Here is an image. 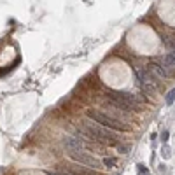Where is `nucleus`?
Here are the masks:
<instances>
[{
	"mask_svg": "<svg viewBox=\"0 0 175 175\" xmlns=\"http://www.w3.org/2000/svg\"><path fill=\"white\" fill-rule=\"evenodd\" d=\"M65 170H67V173L68 175H102L98 170L89 168V166H84V165H79V163L68 165Z\"/></svg>",
	"mask_w": 175,
	"mask_h": 175,
	"instance_id": "obj_5",
	"label": "nucleus"
},
{
	"mask_svg": "<svg viewBox=\"0 0 175 175\" xmlns=\"http://www.w3.org/2000/svg\"><path fill=\"white\" fill-rule=\"evenodd\" d=\"M117 149H119L121 154H128V153H130V145H119Z\"/></svg>",
	"mask_w": 175,
	"mask_h": 175,
	"instance_id": "obj_12",
	"label": "nucleus"
},
{
	"mask_svg": "<svg viewBox=\"0 0 175 175\" xmlns=\"http://www.w3.org/2000/svg\"><path fill=\"white\" fill-rule=\"evenodd\" d=\"M68 156H70V159L74 161V163L84 165V166H89V168L98 170L100 166H102V163H100L98 159L95 158V156L82 153V151H72V153H68Z\"/></svg>",
	"mask_w": 175,
	"mask_h": 175,
	"instance_id": "obj_4",
	"label": "nucleus"
},
{
	"mask_svg": "<svg viewBox=\"0 0 175 175\" xmlns=\"http://www.w3.org/2000/svg\"><path fill=\"white\" fill-rule=\"evenodd\" d=\"M86 116L91 121L98 123L100 126L109 128V130H114V131H126V130H130V126H128V124L121 123L119 119H116V117H112V116H107V114H104V112H100V110L88 109L86 110Z\"/></svg>",
	"mask_w": 175,
	"mask_h": 175,
	"instance_id": "obj_3",
	"label": "nucleus"
},
{
	"mask_svg": "<svg viewBox=\"0 0 175 175\" xmlns=\"http://www.w3.org/2000/svg\"><path fill=\"white\" fill-rule=\"evenodd\" d=\"M107 96L110 98V102L114 105H117L121 110H135L138 107V104H144L145 98L138 96V95H133V93H128V91H114L110 89L107 91Z\"/></svg>",
	"mask_w": 175,
	"mask_h": 175,
	"instance_id": "obj_2",
	"label": "nucleus"
},
{
	"mask_svg": "<svg viewBox=\"0 0 175 175\" xmlns=\"http://www.w3.org/2000/svg\"><path fill=\"white\" fill-rule=\"evenodd\" d=\"M149 68H151V70H153L158 77H161V79L168 75V74H166V70H165V68H161L159 65H156V63H151V65H149Z\"/></svg>",
	"mask_w": 175,
	"mask_h": 175,
	"instance_id": "obj_7",
	"label": "nucleus"
},
{
	"mask_svg": "<svg viewBox=\"0 0 175 175\" xmlns=\"http://www.w3.org/2000/svg\"><path fill=\"white\" fill-rule=\"evenodd\" d=\"M165 102H166V105H172L175 102V88L173 89H170L168 93H166V98H165Z\"/></svg>",
	"mask_w": 175,
	"mask_h": 175,
	"instance_id": "obj_9",
	"label": "nucleus"
},
{
	"mask_svg": "<svg viewBox=\"0 0 175 175\" xmlns=\"http://www.w3.org/2000/svg\"><path fill=\"white\" fill-rule=\"evenodd\" d=\"M102 163H104L107 168H112V166L117 163V159H116V158H104V159H102Z\"/></svg>",
	"mask_w": 175,
	"mask_h": 175,
	"instance_id": "obj_10",
	"label": "nucleus"
},
{
	"mask_svg": "<svg viewBox=\"0 0 175 175\" xmlns=\"http://www.w3.org/2000/svg\"><path fill=\"white\" fill-rule=\"evenodd\" d=\"M168 138H170V133H168V130H165L163 133H161V140H163V144L168 142Z\"/></svg>",
	"mask_w": 175,
	"mask_h": 175,
	"instance_id": "obj_13",
	"label": "nucleus"
},
{
	"mask_svg": "<svg viewBox=\"0 0 175 175\" xmlns=\"http://www.w3.org/2000/svg\"><path fill=\"white\" fill-rule=\"evenodd\" d=\"M137 170H138V173H140V175L147 173V166H145V165H137Z\"/></svg>",
	"mask_w": 175,
	"mask_h": 175,
	"instance_id": "obj_11",
	"label": "nucleus"
},
{
	"mask_svg": "<svg viewBox=\"0 0 175 175\" xmlns=\"http://www.w3.org/2000/svg\"><path fill=\"white\" fill-rule=\"evenodd\" d=\"M168 151H170V149H168V147H165V145H163V156H165V158H168V156H170V153H168Z\"/></svg>",
	"mask_w": 175,
	"mask_h": 175,
	"instance_id": "obj_14",
	"label": "nucleus"
},
{
	"mask_svg": "<svg viewBox=\"0 0 175 175\" xmlns=\"http://www.w3.org/2000/svg\"><path fill=\"white\" fill-rule=\"evenodd\" d=\"M165 65L166 67H175V51H170L168 55L165 56Z\"/></svg>",
	"mask_w": 175,
	"mask_h": 175,
	"instance_id": "obj_8",
	"label": "nucleus"
},
{
	"mask_svg": "<svg viewBox=\"0 0 175 175\" xmlns=\"http://www.w3.org/2000/svg\"><path fill=\"white\" fill-rule=\"evenodd\" d=\"M63 147L68 153H72V151H81L84 147V144H82V140L79 137H65L63 138Z\"/></svg>",
	"mask_w": 175,
	"mask_h": 175,
	"instance_id": "obj_6",
	"label": "nucleus"
},
{
	"mask_svg": "<svg viewBox=\"0 0 175 175\" xmlns=\"http://www.w3.org/2000/svg\"><path fill=\"white\" fill-rule=\"evenodd\" d=\"M77 130L84 133L86 137H89L91 140H96V142H104V144H109V145H116L119 142V137H117V131L114 130H109L105 126H100L98 123H81L77 126Z\"/></svg>",
	"mask_w": 175,
	"mask_h": 175,
	"instance_id": "obj_1",
	"label": "nucleus"
}]
</instances>
